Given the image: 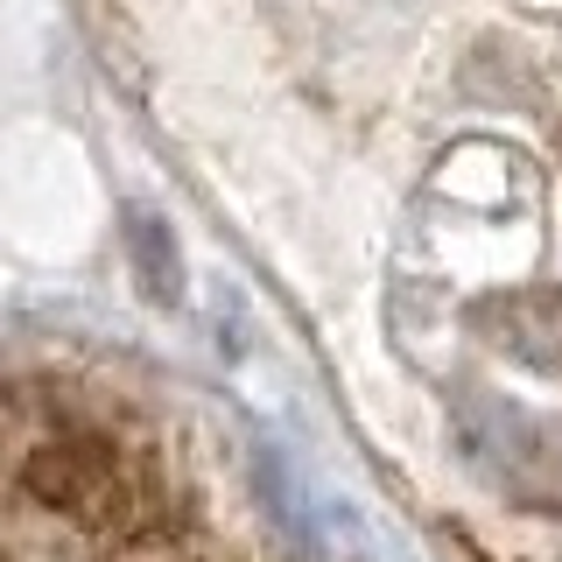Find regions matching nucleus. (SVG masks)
Returning <instances> with one entry per match:
<instances>
[{"label":"nucleus","instance_id":"f257e3e1","mask_svg":"<svg viewBox=\"0 0 562 562\" xmlns=\"http://www.w3.org/2000/svg\"><path fill=\"white\" fill-rule=\"evenodd\" d=\"M14 485L35 506L92 527V535H134L162 520V464L113 429H49L14 464Z\"/></svg>","mask_w":562,"mask_h":562},{"label":"nucleus","instance_id":"f03ea898","mask_svg":"<svg viewBox=\"0 0 562 562\" xmlns=\"http://www.w3.org/2000/svg\"><path fill=\"white\" fill-rule=\"evenodd\" d=\"M127 239H134V260H140V274H148V289L169 303V295H176V260H169L162 225H155V218H134V225H127Z\"/></svg>","mask_w":562,"mask_h":562}]
</instances>
